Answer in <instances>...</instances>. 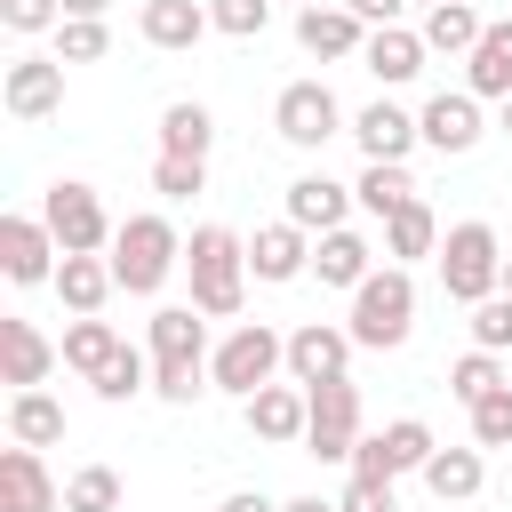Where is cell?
<instances>
[{"label": "cell", "mask_w": 512, "mask_h": 512, "mask_svg": "<svg viewBox=\"0 0 512 512\" xmlns=\"http://www.w3.org/2000/svg\"><path fill=\"white\" fill-rule=\"evenodd\" d=\"M208 384H216V376H208V360H152V392H160L168 408H192Z\"/></svg>", "instance_id": "8d00e7d4"}, {"label": "cell", "mask_w": 512, "mask_h": 512, "mask_svg": "<svg viewBox=\"0 0 512 512\" xmlns=\"http://www.w3.org/2000/svg\"><path fill=\"white\" fill-rule=\"evenodd\" d=\"M352 144H360V160H408L424 144V128H416V112H400L392 96H376V104L352 112Z\"/></svg>", "instance_id": "e0dca14e"}, {"label": "cell", "mask_w": 512, "mask_h": 512, "mask_svg": "<svg viewBox=\"0 0 512 512\" xmlns=\"http://www.w3.org/2000/svg\"><path fill=\"white\" fill-rule=\"evenodd\" d=\"M352 200H360V192L336 184V176H296V184H288V224H304V232L320 240V232H336V224L352 216Z\"/></svg>", "instance_id": "603a6c76"}, {"label": "cell", "mask_w": 512, "mask_h": 512, "mask_svg": "<svg viewBox=\"0 0 512 512\" xmlns=\"http://www.w3.org/2000/svg\"><path fill=\"white\" fill-rule=\"evenodd\" d=\"M64 512H120V472L112 464H80L64 480Z\"/></svg>", "instance_id": "d590c367"}, {"label": "cell", "mask_w": 512, "mask_h": 512, "mask_svg": "<svg viewBox=\"0 0 512 512\" xmlns=\"http://www.w3.org/2000/svg\"><path fill=\"white\" fill-rule=\"evenodd\" d=\"M0 104H8V120H48V112H64V56H16L8 72H0Z\"/></svg>", "instance_id": "7c38bea8"}, {"label": "cell", "mask_w": 512, "mask_h": 512, "mask_svg": "<svg viewBox=\"0 0 512 512\" xmlns=\"http://www.w3.org/2000/svg\"><path fill=\"white\" fill-rule=\"evenodd\" d=\"M104 48H112L104 16H64V24H56V56H64V64H96Z\"/></svg>", "instance_id": "f35d334b"}, {"label": "cell", "mask_w": 512, "mask_h": 512, "mask_svg": "<svg viewBox=\"0 0 512 512\" xmlns=\"http://www.w3.org/2000/svg\"><path fill=\"white\" fill-rule=\"evenodd\" d=\"M64 504V488L48 480V456L40 448H0V512H56Z\"/></svg>", "instance_id": "ac0fdd59"}, {"label": "cell", "mask_w": 512, "mask_h": 512, "mask_svg": "<svg viewBox=\"0 0 512 512\" xmlns=\"http://www.w3.org/2000/svg\"><path fill=\"white\" fill-rule=\"evenodd\" d=\"M144 352L152 360H208V312L200 304H160L144 320Z\"/></svg>", "instance_id": "7402d4cb"}, {"label": "cell", "mask_w": 512, "mask_h": 512, "mask_svg": "<svg viewBox=\"0 0 512 512\" xmlns=\"http://www.w3.org/2000/svg\"><path fill=\"white\" fill-rule=\"evenodd\" d=\"M384 256H392V264H416V256H440V216L424 208V192H416L408 208H392V216H384Z\"/></svg>", "instance_id": "4316f807"}, {"label": "cell", "mask_w": 512, "mask_h": 512, "mask_svg": "<svg viewBox=\"0 0 512 512\" xmlns=\"http://www.w3.org/2000/svg\"><path fill=\"white\" fill-rule=\"evenodd\" d=\"M280 512H336V504H328V496H288Z\"/></svg>", "instance_id": "7dc6e473"}, {"label": "cell", "mask_w": 512, "mask_h": 512, "mask_svg": "<svg viewBox=\"0 0 512 512\" xmlns=\"http://www.w3.org/2000/svg\"><path fill=\"white\" fill-rule=\"evenodd\" d=\"M472 440L480 448H512V384H496L488 400H472Z\"/></svg>", "instance_id": "60d3db41"}, {"label": "cell", "mask_w": 512, "mask_h": 512, "mask_svg": "<svg viewBox=\"0 0 512 512\" xmlns=\"http://www.w3.org/2000/svg\"><path fill=\"white\" fill-rule=\"evenodd\" d=\"M312 272H320V288H344V296H352V288L376 272V248H368L352 224H336V232L312 240Z\"/></svg>", "instance_id": "cb8c5ba5"}, {"label": "cell", "mask_w": 512, "mask_h": 512, "mask_svg": "<svg viewBox=\"0 0 512 512\" xmlns=\"http://www.w3.org/2000/svg\"><path fill=\"white\" fill-rule=\"evenodd\" d=\"M216 512H280V504H272V496H264V488H232V496H224V504H216Z\"/></svg>", "instance_id": "bcb514c9"}, {"label": "cell", "mask_w": 512, "mask_h": 512, "mask_svg": "<svg viewBox=\"0 0 512 512\" xmlns=\"http://www.w3.org/2000/svg\"><path fill=\"white\" fill-rule=\"evenodd\" d=\"M304 392H312L304 456H320V464H352V448H360V384H352V376H328V384H304Z\"/></svg>", "instance_id": "ba28073f"}, {"label": "cell", "mask_w": 512, "mask_h": 512, "mask_svg": "<svg viewBox=\"0 0 512 512\" xmlns=\"http://www.w3.org/2000/svg\"><path fill=\"white\" fill-rule=\"evenodd\" d=\"M272 128H280V144H296V152H320L328 136H352L328 80H288V88L272 96Z\"/></svg>", "instance_id": "52a82bcc"}, {"label": "cell", "mask_w": 512, "mask_h": 512, "mask_svg": "<svg viewBox=\"0 0 512 512\" xmlns=\"http://www.w3.org/2000/svg\"><path fill=\"white\" fill-rule=\"evenodd\" d=\"M416 32H424V48H432V56H472V48H480V32H488V16H480L472 0H440V8H424V24H416Z\"/></svg>", "instance_id": "484cf974"}, {"label": "cell", "mask_w": 512, "mask_h": 512, "mask_svg": "<svg viewBox=\"0 0 512 512\" xmlns=\"http://www.w3.org/2000/svg\"><path fill=\"white\" fill-rule=\"evenodd\" d=\"M208 16H216L224 40H256L272 24V0H208Z\"/></svg>", "instance_id": "b9f144b4"}, {"label": "cell", "mask_w": 512, "mask_h": 512, "mask_svg": "<svg viewBox=\"0 0 512 512\" xmlns=\"http://www.w3.org/2000/svg\"><path fill=\"white\" fill-rule=\"evenodd\" d=\"M432 424L424 416H392L384 432H360V448H352V472H368V480H400V472H424L432 464Z\"/></svg>", "instance_id": "9c48e42d"}, {"label": "cell", "mask_w": 512, "mask_h": 512, "mask_svg": "<svg viewBox=\"0 0 512 512\" xmlns=\"http://www.w3.org/2000/svg\"><path fill=\"white\" fill-rule=\"evenodd\" d=\"M464 88H472L480 104H504V96H512V16H496V24L480 32V48L464 56Z\"/></svg>", "instance_id": "d4e9b609"}, {"label": "cell", "mask_w": 512, "mask_h": 512, "mask_svg": "<svg viewBox=\"0 0 512 512\" xmlns=\"http://www.w3.org/2000/svg\"><path fill=\"white\" fill-rule=\"evenodd\" d=\"M48 288L64 296V312H104V296H112L120 280H112V256H64Z\"/></svg>", "instance_id": "83f0119b"}, {"label": "cell", "mask_w": 512, "mask_h": 512, "mask_svg": "<svg viewBox=\"0 0 512 512\" xmlns=\"http://www.w3.org/2000/svg\"><path fill=\"white\" fill-rule=\"evenodd\" d=\"M176 264H184V232L160 208H144V216H128L112 232V280H120V296H160Z\"/></svg>", "instance_id": "3957f363"}, {"label": "cell", "mask_w": 512, "mask_h": 512, "mask_svg": "<svg viewBox=\"0 0 512 512\" xmlns=\"http://www.w3.org/2000/svg\"><path fill=\"white\" fill-rule=\"evenodd\" d=\"M296 8H312V0H296Z\"/></svg>", "instance_id": "f5cc1de1"}, {"label": "cell", "mask_w": 512, "mask_h": 512, "mask_svg": "<svg viewBox=\"0 0 512 512\" xmlns=\"http://www.w3.org/2000/svg\"><path fill=\"white\" fill-rule=\"evenodd\" d=\"M56 360H64V352H56V344H48V336H40L24 312H8V320H0V376H8L16 392L48 384V368H56Z\"/></svg>", "instance_id": "44dd1931"}, {"label": "cell", "mask_w": 512, "mask_h": 512, "mask_svg": "<svg viewBox=\"0 0 512 512\" xmlns=\"http://www.w3.org/2000/svg\"><path fill=\"white\" fill-rule=\"evenodd\" d=\"M184 272H192V304L208 320H240V304H248V240L232 224H200L184 240Z\"/></svg>", "instance_id": "6da1fadb"}, {"label": "cell", "mask_w": 512, "mask_h": 512, "mask_svg": "<svg viewBox=\"0 0 512 512\" xmlns=\"http://www.w3.org/2000/svg\"><path fill=\"white\" fill-rule=\"evenodd\" d=\"M136 32H144V48H200L208 32H216V16H208V0H144L136 8Z\"/></svg>", "instance_id": "ffe728a7"}, {"label": "cell", "mask_w": 512, "mask_h": 512, "mask_svg": "<svg viewBox=\"0 0 512 512\" xmlns=\"http://www.w3.org/2000/svg\"><path fill=\"white\" fill-rule=\"evenodd\" d=\"M112 0H64V16H104Z\"/></svg>", "instance_id": "c3c4849f"}, {"label": "cell", "mask_w": 512, "mask_h": 512, "mask_svg": "<svg viewBox=\"0 0 512 512\" xmlns=\"http://www.w3.org/2000/svg\"><path fill=\"white\" fill-rule=\"evenodd\" d=\"M152 192H160V200H192V192H208V160L160 152V160H152Z\"/></svg>", "instance_id": "ab89813d"}, {"label": "cell", "mask_w": 512, "mask_h": 512, "mask_svg": "<svg viewBox=\"0 0 512 512\" xmlns=\"http://www.w3.org/2000/svg\"><path fill=\"white\" fill-rule=\"evenodd\" d=\"M480 480H488L480 440H472V448H432V464H424V488H432L440 504H472V496H480Z\"/></svg>", "instance_id": "f546056e"}, {"label": "cell", "mask_w": 512, "mask_h": 512, "mask_svg": "<svg viewBox=\"0 0 512 512\" xmlns=\"http://www.w3.org/2000/svg\"><path fill=\"white\" fill-rule=\"evenodd\" d=\"M248 272H256V280H272V288L304 280V272H312V232H304V224H288V216H280V224H264V232L248 240Z\"/></svg>", "instance_id": "d6986e66"}, {"label": "cell", "mask_w": 512, "mask_h": 512, "mask_svg": "<svg viewBox=\"0 0 512 512\" xmlns=\"http://www.w3.org/2000/svg\"><path fill=\"white\" fill-rule=\"evenodd\" d=\"M336 512H400V488H392V480L352 472V480H344V496H336Z\"/></svg>", "instance_id": "ee69618b"}, {"label": "cell", "mask_w": 512, "mask_h": 512, "mask_svg": "<svg viewBox=\"0 0 512 512\" xmlns=\"http://www.w3.org/2000/svg\"><path fill=\"white\" fill-rule=\"evenodd\" d=\"M432 264H440V288H448L456 304H480V296L504 288V240H496V224H480V216L448 224Z\"/></svg>", "instance_id": "277c9868"}, {"label": "cell", "mask_w": 512, "mask_h": 512, "mask_svg": "<svg viewBox=\"0 0 512 512\" xmlns=\"http://www.w3.org/2000/svg\"><path fill=\"white\" fill-rule=\"evenodd\" d=\"M344 328H352L360 352H400L416 336V280H408V264H376L352 288V320Z\"/></svg>", "instance_id": "7a4b0ae2"}, {"label": "cell", "mask_w": 512, "mask_h": 512, "mask_svg": "<svg viewBox=\"0 0 512 512\" xmlns=\"http://www.w3.org/2000/svg\"><path fill=\"white\" fill-rule=\"evenodd\" d=\"M296 48L320 56V64H360L368 24H360L344 0H312V8H296Z\"/></svg>", "instance_id": "8fae6325"}, {"label": "cell", "mask_w": 512, "mask_h": 512, "mask_svg": "<svg viewBox=\"0 0 512 512\" xmlns=\"http://www.w3.org/2000/svg\"><path fill=\"white\" fill-rule=\"evenodd\" d=\"M416 128H424V144H432V152H448V160H456V152H472V144L488 136V120H480V96H472V88H440V96L416 112Z\"/></svg>", "instance_id": "2e32d148"}, {"label": "cell", "mask_w": 512, "mask_h": 512, "mask_svg": "<svg viewBox=\"0 0 512 512\" xmlns=\"http://www.w3.org/2000/svg\"><path fill=\"white\" fill-rule=\"evenodd\" d=\"M56 264H64V248H56L48 216H0V272H8L16 288L56 280Z\"/></svg>", "instance_id": "4fadbf2b"}, {"label": "cell", "mask_w": 512, "mask_h": 512, "mask_svg": "<svg viewBox=\"0 0 512 512\" xmlns=\"http://www.w3.org/2000/svg\"><path fill=\"white\" fill-rule=\"evenodd\" d=\"M280 368H288V336H272L264 320H240V328L208 352V376H216V392H232V400L264 392Z\"/></svg>", "instance_id": "5b68a950"}, {"label": "cell", "mask_w": 512, "mask_h": 512, "mask_svg": "<svg viewBox=\"0 0 512 512\" xmlns=\"http://www.w3.org/2000/svg\"><path fill=\"white\" fill-rule=\"evenodd\" d=\"M352 192H360V208H368V216L384 224L392 208H408V200H416V176H408V160H368Z\"/></svg>", "instance_id": "d6a6232c"}, {"label": "cell", "mask_w": 512, "mask_h": 512, "mask_svg": "<svg viewBox=\"0 0 512 512\" xmlns=\"http://www.w3.org/2000/svg\"><path fill=\"white\" fill-rule=\"evenodd\" d=\"M344 8H352L360 24H408V8H416V0H344Z\"/></svg>", "instance_id": "f6af8a7d"}, {"label": "cell", "mask_w": 512, "mask_h": 512, "mask_svg": "<svg viewBox=\"0 0 512 512\" xmlns=\"http://www.w3.org/2000/svg\"><path fill=\"white\" fill-rule=\"evenodd\" d=\"M504 296H512V256H504Z\"/></svg>", "instance_id": "f907efd6"}, {"label": "cell", "mask_w": 512, "mask_h": 512, "mask_svg": "<svg viewBox=\"0 0 512 512\" xmlns=\"http://www.w3.org/2000/svg\"><path fill=\"white\" fill-rule=\"evenodd\" d=\"M240 416H248V432H256L264 448H296V440H304V424H312V392L288 376V384L248 392V400H240Z\"/></svg>", "instance_id": "5bb4252c"}, {"label": "cell", "mask_w": 512, "mask_h": 512, "mask_svg": "<svg viewBox=\"0 0 512 512\" xmlns=\"http://www.w3.org/2000/svg\"><path fill=\"white\" fill-rule=\"evenodd\" d=\"M464 312H472L464 328H472V344H480V352H512V296H504V288H496V296H480V304H464Z\"/></svg>", "instance_id": "74e56055"}, {"label": "cell", "mask_w": 512, "mask_h": 512, "mask_svg": "<svg viewBox=\"0 0 512 512\" xmlns=\"http://www.w3.org/2000/svg\"><path fill=\"white\" fill-rule=\"evenodd\" d=\"M496 128H504V136H512V96H504V120H496Z\"/></svg>", "instance_id": "681fc988"}, {"label": "cell", "mask_w": 512, "mask_h": 512, "mask_svg": "<svg viewBox=\"0 0 512 512\" xmlns=\"http://www.w3.org/2000/svg\"><path fill=\"white\" fill-rule=\"evenodd\" d=\"M40 216H48V232H56V248L64 256H104L112 248V216H104V200H96V184H80V176H56L48 184V200H40Z\"/></svg>", "instance_id": "8992f818"}, {"label": "cell", "mask_w": 512, "mask_h": 512, "mask_svg": "<svg viewBox=\"0 0 512 512\" xmlns=\"http://www.w3.org/2000/svg\"><path fill=\"white\" fill-rule=\"evenodd\" d=\"M120 344H128V336H120L104 312H72V328H64V344H56V352H64V368H72V376H96Z\"/></svg>", "instance_id": "f1b7e54d"}, {"label": "cell", "mask_w": 512, "mask_h": 512, "mask_svg": "<svg viewBox=\"0 0 512 512\" xmlns=\"http://www.w3.org/2000/svg\"><path fill=\"white\" fill-rule=\"evenodd\" d=\"M208 144H216V112H208V104H192V96H176V104L160 112V152L208 160Z\"/></svg>", "instance_id": "1f68e13d"}, {"label": "cell", "mask_w": 512, "mask_h": 512, "mask_svg": "<svg viewBox=\"0 0 512 512\" xmlns=\"http://www.w3.org/2000/svg\"><path fill=\"white\" fill-rule=\"evenodd\" d=\"M424 32L416 24H368V48H360V72L376 80V88H408L416 72H424Z\"/></svg>", "instance_id": "9a60e30c"}, {"label": "cell", "mask_w": 512, "mask_h": 512, "mask_svg": "<svg viewBox=\"0 0 512 512\" xmlns=\"http://www.w3.org/2000/svg\"><path fill=\"white\" fill-rule=\"evenodd\" d=\"M0 24H8L16 40H32V32H56V24H64V0H0Z\"/></svg>", "instance_id": "7bdbcfd3"}, {"label": "cell", "mask_w": 512, "mask_h": 512, "mask_svg": "<svg viewBox=\"0 0 512 512\" xmlns=\"http://www.w3.org/2000/svg\"><path fill=\"white\" fill-rule=\"evenodd\" d=\"M88 384H96V400H112V408H120V400H136V392H152V352H136V344H120V352H112V360H104V368H96Z\"/></svg>", "instance_id": "836d02e7"}, {"label": "cell", "mask_w": 512, "mask_h": 512, "mask_svg": "<svg viewBox=\"0 0 512 512\" xmlns=\"http://www.w3.org/2000/svg\"><path fill=\"white\" fill-rule=\"evenodd\" d=\"M416 8H440V0H416Z\"/></svg>", "instance_id": "816d5d0a"}, {"label": "cell", "mask_w": 512, "mask_h": 512, "mask_svg": "<svg viewBox=\"0 0 512 512\" xmlns=\"http://www.w3.org/2000/svg\"><path fill=\"white\" fill-rule=\"evenodd\" d=\"M8 440L56 448V440H64V400H48L40 384H32V392H8Z\"/></svg>", "instance_id": "4dcf8cb0"}, {"label": "cell", "mask_w": 512, "mask_h": 512, "mask_svg": "<svg viewBox=\"0 0 512 512\" xmlns=\"http://www.w3.org/2000/svg\"><path fill=\"white\" fill-rule=\"evenodd\" d=\"M496 384H512V376H504V360H496V352H480V344H472V352H464V360H448V392H456V400H464V408H472V400H488V392H496Z\"/></svg>", "instance_id": "e575fe53"}, {"label": "cell", "mask_w": 512, "mask_h": 512, "mask_svg": "<svg viewBox=\"0 0 512 512\" xmlns=\"http://www.w3.org/2000/svg\"><path fill=\"white\" fill-rule=\"evenodd\" d=\"M352 328L344 320H296L288 328V376L296 384H328V376H352Z\"/></svg>", "instance_id": "30bf717a"}]
</instances>
